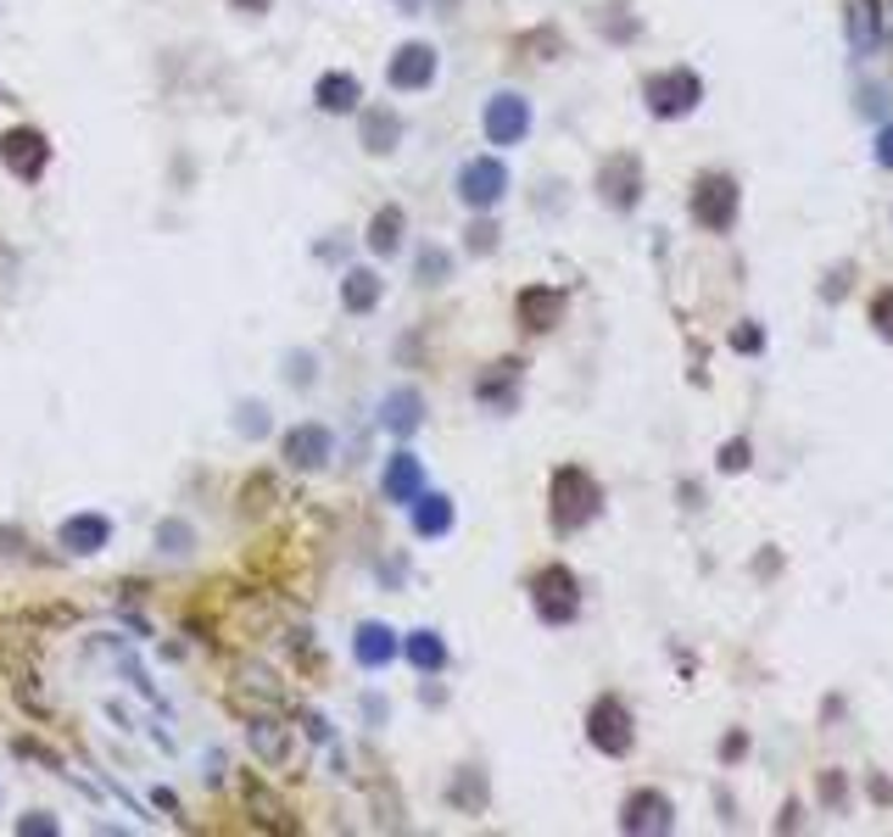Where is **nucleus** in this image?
I'll list each match as a JSON object with an SVG mask.
<instances>
[{
  "label": "nucleus",
  "instance_id": "nucleus-1",
  "mask_svg": "<svg viewBox=\"0 0 893 837\" xmlns=\"http://www.w3.org/2000/svg\"><path fill=\"white\" fill-rule=\"evenodd\" d=\"M548 514H553V531H581V525H592L598 520V509H603V492H598V481L581 470V464H565V470H553V486H548Z\"/></svg>",
  "mask_w": 893,
  "mask_h": 837
},
{
  "label": "nucleus",
  "instance_id": "nucleus-2",
  "mask_svg": "<svg viewBox=\"0 0 893 837\" xmlns=\"http://www.w3.org/2000/svg\"><path fill=\"white\" fill-rule=\"evenodd\" d=\"M531 603H537V620H542V626H570V620L581 614V581H576V570L542 564V570L531 575Z\"/></svg>",
  "mask_w": 893,
  "mask_h": 837
},
{
  "label": "nucleus",
  "instance_id": "nucleus-3",
  "mask_svg": "<svg viewBox=\"0 0 893 837\" xmlns=\"http://www.w3.org/2000/svg\"><path fill=\"white\" fill-rule=\"evenodd\" d=\"M0 168H7L18 185H40L46 168H51V140H46V129L18 124V129L0 135Z\"/></svg>",
  "mask_w": 893,
  "mask_h": 837
},
{
  "label": "nucleus",
  "instance_id": "nucleus-4",
  "mask_svg": "<svg viewBox=\"0 0 893 837\" xmlns=\"http://www.w3.org/2000/svg\"><path fill=\"white\" fill-rule=\"evenodd\" d=\"M453 196H459L470 213H492V207L509 196V168H503L498 157H470V163H459V174H453Z\"/></svg>",
  "mask_w": 893,
  "mask_h": 837
},
{
  "label": "nucleus",
  "instance_id": "nucleus-5",
  "mask_svg": "<svg viewBox=\"0 0 893 837\" xmlns=\"http://www.w3.org/2000/svg\"><path fill=\"white\" fill-rule=\"evenodd\" d=\"M435 73H441V51H435V46H424V40H402V46L391 51V62H385V85H391L396 96H419V90H430V85H435Z\"/></svg>",
  "mask_w": 893,
  "mask_h": 837
},
{
  "label": "nucleus",
  "instance_id": "nucleus-6",
  "mask_svg": "<svg viewBox=\"0 0 893 837\" xmlns=\"http://www.w3.org/2000/svg\"><path fill=\"white\" fill-rule=\"evenodd\" d=\"M279 459H285V470H296V475H318V470L335 459V431L302 418V425H291V431L279 436Z\"/></svg>",
  "mask_w": 893,
  "mask_h": 837
},
{
  "label": "nucleus",
  "instance_id": "nucleus-7",
  "mask_svg": "<svg viewBox=\"0 0 893 837\" xmlns=\"http://www.w3.org/2000/svg\"><path fill=\"white\" fill-rule=\"evenodd\" d=\"M587 742H592L598 754H609V759L631 754V742H637V731H631V709H626L615 692H603V698L587 709Z\"/></svg>",
  "mask_w": 893,
  "mask_h": 837
},
{
  "label": "nucleus",
  "instance_id": "nucleus-8",
  "mask_svg": "<svg viewBox=\"0 0 893 837\" xmlns=\"http://www.w3.org/2000/svg\"><path fill=\"white\" fill-rule=\"evenodd\" d=\"M642 96H648V112H654V118H687V112L704 101V85H698V73L670 68V73H654Z\"/></svg>",
  "mask_w": 893,
  "mask_h": 837
},
{
  "label": "nucleus",
  "instance_id": "nucleus-9",
  "mask_svg": "<svg viewBox=\"0 0 893 837\" xmlns=\"http://www.w3.org/2000/svg\"><path fill=\"white\" fill-rule=\"evenodd\" d=\"M481 129H487L492 146H520L531 135V101L520 90H498L481 112Z\"/></svg>",
  "mask_w": 893,
  "mask_h": 837
},
{
  "label": "nucleus",
  "instance_id": "nucleus-10",
  "mask_svg": "<svg viewBox=\"0 0 893 837\" xmlns=\"http://www.w3.org/2000/svg\"><path fill=\"white\" fill-rule=\"evenodd\" d=\"M670 826H676V804H670L659 787L626 792V804H620V831H631V837H659V831H670Z\"/></svg>",
  "mask_w": 893,
  "mask_h": 837
},
{
  "label": "nucleus",
  "instance_id": "nucleus-11",
  "mask_svg": "<svg viewBox=\"0 0 893 837\" xmlns=\"http://www.w3.org/2000/svg\"><path fill=\"white\" fill-rule=\"evenodd\" d=\"M693 218L704 224V229H732L737 224V185L726 179V174H704L698 179V190H693Z\"/></svg>",
  "mask_w": 893,
  "mask_h": 837
},
{
  "label": "nucleus",
  "instance_id": "nucleus-12",
  "mask_svg": "<svg viewBox=\"0 0 893 837\" xmlns=\"http://www.w3.org/2000/svg\"><path fill=\"white\" fill-rule=\"evenodd\" d=\"M520 380H526V363H520V357H498V363L481 368L475 402L492 407V413H514V407H520Z\"/></svg>",
  "mask_w": 893,
  "mask_h": 837
},
{
  "label": "nucleus",
  "instance_id": "nucleus-13",
  "mask_svg": "<svg viewBox=\"0 0 893 837\" xmlns=\"http://www.w3.org/2000/svg\"><path fill=\"white\" fill-rule=\"evenodd\" d=\"M352 659H357V670L380 676V670H391V664L402 659V637H396L385 620H363V626L352 631Z\"/></svg>",
  "mask_w": 893,
  "mask_h": 837
},
{
  "label": "nucleus",
  "instance_id": "nucleus-14",
  "mask_svg": "<svg viewBox=\"0 0 893 837\" xmlns=\"http://www.w3.org/2000/svg\"><path fill=\"white\" fill-rule=\"evenodd\" d=\"M419 425H424V391L419 385H391L380 396V431L408 442V436H419Z\"/></svg>",
  "mask_w": 893,
  "mask_h": 837
},
{
  "label": "nucleus",
  "instance_id": "nucleus-15",
  "mask_svg": "<svg viewBox=\"0 0 893 837\" xmlns=\"http://www.w3.org/2000/svg\"><path fill=\"white\" fill-rule=\"evenodd\" d=\"M402 135H408V124L396 107H357V146L369 157H391L402 146Z\"/></svg>",
  "mask_w": 893,
  "mask_h": 837
},
{
  "label": "nucleus",
  "instance_id": "nucleus-16",
  "mask_svg": "<svg viewBox=\"0 0 893 837\" xmlns=\"http://www.w3.org/2000/svg\"><path fill=\"white\" fill-rule=\"evenodd\" d=\"M430 481H424V464H419V453H391L385 459V470H380V492H385V503H396V509H408L419 492H424Z\"/></svg>",
  "mask_w": 893,
  "mask_h": 837
},
{
  "label": "nucleus",
  "instance_id": "nucleus-17",
  "mask_svg": "<svg viewBox=\"0 0 893 837\" xmlns=\"http://www.w3.org/2000/svg\"><path fill=\"white\" fill-rule=\"evenodd\" d=\"M313 107H318L324 118H346V112H357V107H363V79H357V73H341V68L318 73V85H313Z\"/></svg>",
  "mask_w": 893,
  "mask_h": 837
},
{
  "label": "nucleus",
  "instance_id": "nucleus-18",
  "mask_svg": "<svg viewBox=\"0 0 893 837\" xmlns=\"http://www.w3.org/2000/svg\"><path fill=\"white\" fill-rule=\"evenodd\" d=\"M598 190H603L609 207L631 213V207L642 201V168H637V157H609V163L598 168Z\"/></svg>",
  "mask_w": 893,
  "mask_h": 837
},
{
  "label": "nucleus",
  "instance_id": "nucleus-19",
  "mask_svg": "<svg viewBox=\"0 0 893 837\" xmlns=\"http://www.w3.org/2000/svg\"><path fill=\"white\" fill-rule=\"evenodd\" d=\"M514 313H520V324H526L531 335H548L553 324H565V291H559V285H526L520 302H514Z\"/></svg>",
  "mask_w": 893,
  "mask_h": 837
},
{
  "label": "nucleus",
  "instance_id": "nucleus-20",
  "mask_svg": "<svg viewBox=\"0 0 893 837\" xmlns=\"http://www.w3.org/2000/svg\"><path fill=\"white\" fill-rule=\"evenodd\" d=\"M107 542H112V520H107V514H96V509H85V514L62 520V531H57V548H62V553H79V559L101 553Z\"/></svg>",
  "mask_w": 893,
  "mask_h": 837
},
{
  "label": "nucleus",
  "instance_id": "nucleus-21",
  "mask_svg": "<svg viewBox=\"0 0 893 837\" xmlns=\"http://www.w3.org/2000/svg\"><path fill=\"white\" fill-rule=\"evenodd\" d=\"M408 514H413V536H424V542H441L446 531H453V498H446V492H419L413 503H408Z\"/></svg>",
  "mask_w": 893,
  "mask_h": 837
},
{
  "label": "nucleus",
  "instance_id": "nucleus-22",
  "mask_svg": "<svg viewBox=\"0 0 893 837\" xmlns=\"http://www.w3.org/2000/svg\"><path fill=\"white\" fill-rule=\"evenodd\" d=\"M492 804V787H487V770L481 765H459L453 781H446V809H459V815H481Z\"/></svg>",
  "mask_w": 893,
  "mask_h": 837
},
{
  "label": "nucleus",
  "instance_id": "nucleus-23",
  "mask_svg": "<svg viewBox=\"0 0 893 837\" xmlns=\"http://www.w3.org/2000/svg\"><path fill=\"white\" fill-rule=\"evenodd\" d=\"M402 235H408V213H402L396 201H385V207L369 218L363 246H369V257H396V252H402Z\"/></svg>",
  "mask_w": 893,
  "mask_h": 837
},
{
  "label": "nucleus",
  "instance_id": "nucleus-24",
  "mask_svg": "<svg viewBox=\"0 0 893 837\" xmlns=\"http://www.w3.org/2000/svg\"><path fill=\"white\" fill-rule=\"evenodd\" d=\"M380 296H385V279H380L374 268H346V274H341V313L363 318V313L380 307Z\"/></svg>",
  "mask_w": 893,
  "mask_h": 837
},
{
  "label": "nucleus",
  "instance_id": "nucleus-25",
  "mask_svg": "<svg viewBox=\"0 0 893 837\" xmlns=\"http://www.w3.org/2000/svg\"><path fill=\"white\" fill-rule=\"evenodd\" d=\"M246 742L263 765H285L291 759V726H279L274 715H252L246 720Z\"/></svg>",
  "mask_w": 893,
  "mask_h": 837
},
{
  "label": "nucleus",
  "instance_id": "nucleus-26",
  "mask_svg": "<svg viewBox=\"0 0 893 837\" xmlns=\"http://www.w3.org/2000/svg\"><path fill=\"white\" fill-rule=\"evenodd\" d=\"M402 659H408L419 676H441V670H446V642H441V631H430V626L408 631V637H402Z\"/></svg>",
  "mask_w": 893,
  "mask_h": 837
},
{
  "label": "nucleus",
  "instance_id": "nucleus-27",
  "mask_svg": "<svg viewBox=\"0 0 893 837\" xmlns=\"http://www.w3.org/2000/svg\"><path fill=\"white\" fill-rule=\"evenodd\" d=\"M413 279L419 285H446L453 279V252L446 246H419L413 252Z\"/></svg>",
  "mask_w": 893,
  "mask_h": 837
},
{
  "label": "nucleus",
  "instance_id": "nucleus-28",
  "mask_svg": "<svg viewBox=\"0 0 893 837\" xmlns=\"http://www.w3.org/2000/svg\"><path fill=\"white\" fill-rule=\"evenodd\" d=\"M235 431L246 442H263L274 431V418H268V402H235Z\"/></svg>",
  "mask_w": 893,
  "mask_h": 837
},
{
  "label": "nucleus",
  "instance_id": "nucleus-29",
  "mask_svg": "<svg viewBox=\"0 0 893 837\" xmlns=\"http://www.w3.org/2000/svg\"><path fill=\"white\" fill-rule=\"evenodd\" d=\"M464 252H470V257H492V252H498V224H492L487 213H475V218H470V229H464Z\"/></svg>",
  "mask_w": 893,
  "mask_h": 837
},
{
  "label": "nucleus",
  "instance_id": "nucleus-30",
  "mask_svg": "<svg viewBox=\"0 0 893 837\" xmlns=\"http://www.w3.org/2000/svg\"><path fill=\"white\" fill-rule=\"evenodd\" d=\"M157 548L174 553V559H185V553L196 548V531H190L185 520H163V525H157Z\"/></svg>",
  "mask_w": 893,
  "mask_h": 837
},
{
  "label": "nucleus",
  "instance_id": "nucleus-31",
  "mask_svg": "<svg viewBox=\"0 0 893 837\" xmlns=\"http://www.w3.org/2000/svg\"><path fill=\"white\" fill-rule=\"evenodd\" d=\"M285 385H296V391H307L313 380H318V357L313 352H285Z\"/></svg>",
  "mask_w": 893,
  "mask_h": 837
},
{
  "label": "nucleus",
  "instance_id": "nucleus-32",
  "mask_svg": "<svg viewBox=\"0 0 893 837\" xmlns=\"http://www.w3.org/2000/svg\"><path fill=\"white\" fill-rule=\"evenodd\" d=\"M246 804H257V809H263V820H268L274 831H291V820H279V815H291V809H285L268 787H246Z\"/></svg>",
  "mask_w": 893,
  "mask_h": 837
},
{
  "label": "nucleus",
  "instance_id": "nucleus-33",
  "mask_svg": "<svg viewBox=\"0 0 893 837\" xmlns=\"http://www.w3.org/2000/svg\"><path fill=\"white\" fill-rule=\"evenodd\" d=\"M854 40H860V51L876 46V12H871V0H860V12H854Z\"/></svg>",
  "mask_w": 893,
  "mask_h": 837
},
{
  "label": "nucleus",
  "instance_id": "nucleus-34",
  "mask_svg": "<svg viewBox=\"0 0 893 837\" xmlns=\"http://www.w3.org/2000/svg\"><path fill=\"white\" fill-rule=\"evenodd\" d=\"M12 754H23V759H40L46 770H57V776H62V759H57L51 748H40L35 737H18V742H12Z\"/></svg>",
  "mask_w": 893,
  "mask_h": 837
},
{
  "label": "nucleus",
  "instance_id": "nucleus-35",
  "mask_svg": "<svg viewBox=\"0 0 893 837\" xmlns=\"http://www.w3.org/2000/svg\"><path fill=\"white\" fill-rule=\"evenodd\" d=\"M871 324H876V335L893 341V291H882V296L871 302Z\"/></svg>",
  "mask_w": 893,
  "mask_h": 837
},
{
  "label": "nucleus",
  "instance_id": "nucleus-36",
  "mask_svg": "<svg viewBox=\"0 0 893 837\" xmlns=\"http://www.w3.org/2000/svg\"><path fill=\"white\" fill-rule=\"evenodd\" d=\"M18 831H23V837H29V831H35V837H57V820H51L46 809H35V815L18 820Z\"/></svg>",
  "mask_w": 893,
  "mask_h": 837
},
{
  "label": "nucleus",
  "instance_id": "nucleus-37",
  "mask_svg": "<svg viewBox=\"0 0 893 837\" xmlns=\"http://www.w3.org/2000/svg\"><path fill=\"white\" fill-rule=\"evenodd\" d=\"M363 720H369V726H380V720H391V703H385L380 692H363Z\"/></svg>",
  "mask_w": 893,
  "mask_h": 837
},
{
  "label": "nucleus",
  "instance_id": "nucleus-38",
  "mask_svg": "<svg viewBox=\"0 0 893 837\" xmlns=\"http://www.w3.org/2000/svg\"><path fill=\"white\" fill-rule=\"evenodd\" d=\"M748 464V442H726V453H720V470H743Z\"/></svg>",
  "mask_w": 893,
  "mask_h": 837
},
{
  "label": "nucleus",
  "instance_id": "nucleus-39",
  "mask_svg": "<svg viewBox=\"0 0 893 837\" xmlns=\"http://www.w3.org/2000/svg\"><path fill=\"white\" fill-rule=\"evenodd\" d=\"M759 341H765V335H759L754 324H743V329L732 335V346H737V352H759Z\"/></svg>",
  "mask_w": 893,
  "mask_h": 837
},
{
  "label": "nucleus",
  "instance_id": "nucleus-40",
  "mask_svg": "<svg viewBox=\"0 0 893 837\" xmlns=\"http://www.w3.org/2000/svg\"><path fill=\"white\" fill-rule=\"evenodd\" d=\"M235 12H246V18H263V12H274V0H229Z\"/></svg>",
  "mask_w": 893,
  "mask_h": 837
},
{
  "label": "nucleus",
  "instance_id": "nucleus-41",
  "mask_svg": "<svg viewBox=\"0 0 893 837\" xmlns=\"http://www.w3.org/2000/svg\"><path fill=\"white\" fill-rule=\"evenodd\" d=\"M12 274H18V252H12L7 240H0V285H7Z\"/></svg>",
  "mask_w": 893,
  "mask_h": 837
},
{
  "label": "nucleus",
  "instance_id": "nucleus-42",
  "mask_svg": "<svg viewBox=\"0 0 893 837\" xmlns=\"http://www.w3.org/2000/svg\"><path fill=\"white\" fill-rule=\"evenodd\" d=\"M302 720H307V737H313V742H330V720H324V715H302Z\"/></svg>",
  "mask_w": 893,
  "mask_h": 837
},
{
  "label": "nucleus",
  "instance_id": "nucleus-43",
  "mask_svg": "<svg viewBox=\"0 0 893 837\" xmlns=\"http://www.w3.org/2000/svg\"><path fill=\"white\" fill-rule=\"evenodd\" d=\"M876 163H882V168H893V129H882V140H876Z\"/></svg>",
  "mask_w": 893,
  "mask_h": 837
},
{
  "label": "nucleus",
  "instance_id": "nucleus-44",
  "mask_svg": "<svg viewBox=\"0 0 893 837\" xmlns=\"http://www.w3.org/2000/svg\"><path fill=\"white\" fill-rule=\"evenodd\" d=\"M391 7H396V12H402V18H419V12H424V7H430V0H391Z\"/></svg>",
  "mask_w": 893,
  "mask_h": 837
}]
</instances>
